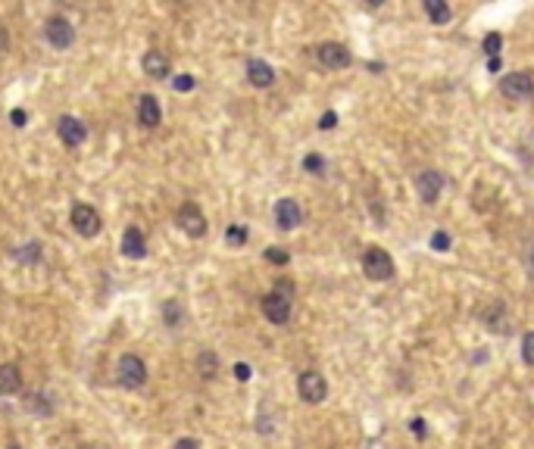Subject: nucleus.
<instances>
[{
  "label": "nucleus",
  "instance_id": "obj_1",
  "mask_svg": "<svg viewBox=\"0 0 534 449\" xmlns=\"http://www.w3.org/2000/svg\"><path fill=\"white\" fill-rule=\"evenodd\" d=\"M363 272L369 274L372 281H387L394 274V259L381 247H369L363 253Z\"/></svg>",
  "mask_w": 534,
  "mask_h": 449
},
{
  "label": "nucleus",
  "instance_id": "obj_2",
  "mask_svg": "<svg viewBox=\"0 0 534 449\" xmlns=\"http://www.w3.org/2000/svg\"><path fill=\"white\" fill-rule=\"evenodd\" d=\"M69 222H72V228H75L82 237L100 234V213L94 206H88V203H75V206H72V213H69Z\"/></svg>",
  "mask_w": 534,
  "mask_h": 449
},
{
  "label": "nucleus",
  "instance_id": "obj_3",
  "mask_svg": "<svg viewBox=\"0 0 534 449\" xmlns=\"http://www.w3.org/2000/svg\"><path fill=\"white\" fill-rule=\"evenodd\" d=\"M175 222H178V228H182L187 237H204L206 234V215L200 213L197 203H182Z\"/></svg>",
  "mask_w": 534,
  "mask_h": 449
},
{
  "label": "nucleus",
  "instance_id": "obj_4",
  "mask_svg": "<svg viewBox=\"0 0 534 449\" xmlns=\"http://www.w3.org/2000/svg\"><path fill=\"white\" fill-rule=\"evenodd\" d=\"M297 393H300V400L303 403H322L328 396V384L325 378H322L319 372H303L300 378H297Z\"/></svg>",
  "mask_w": 534,
  "mask_h": 449
},
{
  "label": "nucleus",
  "instance_id": "obj_5",
  "mask_svg": "<svg viewBox=\"0 0 534 449\" xmlns=\"http://www.w3.org/2000/svg\"><path fill=\"white\" fill-rule=\"evenodd\" d=\"M44 38L50 41V47L66 50V47H72V41H75V28L69 25V19L50 16L47 23H44Z\"/></svg>",
  "mask_w": 534,
  "mask_h": 449
},
{
  "label": "nucleus",
  "instance_id": "obj_6",
  "mask_svg": "<svg viewBox=\"0 0 534 449\" xmlns=\"http://www.w3.org/2000/svg\"><path fill=\"white\" fill-rule=\"evenodd\" d=\"M316 56H319V63L325 69H347L350 63H353V53L344 44H337V41L319 44V47H316Z\"/></svg>",
  "mask_w": 534,
  "mask_h": 449
},
{
  "label": "nucleus",
  "instance_id": "obj_7",
  "mask_svg": "<svg viewBox=\"0 0 534 449\" xmlns=\"http://www.w3.org/2000/svg\"><path fill=\"white\" fill-rule=\"evenodd\" d=\"M500 91L512 100H531L534 97V78L528 72H512V75H503Z\"/></svg>",
  "mask_w": 534,
  "mask_h": 449
},
{
  "label": "nucleus",
  "instance_id": "obj_8",
  "mask_svg": "<svg viewBox=\"0 0 534 449\" xmlns=\"http://www.w3.org/2000/svg\"><path fill=\"white\" fill-rule=\"evenodd\" d=\"M263 315L269 318L272 324H287V318H291V296L272 291L263 296Z\"/></svg>",
  "mask_w": 534,
  "mask_h": 449
},
{
  "label": "nucleus",
  "instance_id": "obj_9",
  "mask_svg": "<svg viewBox=\"0 0 534 449\" xmlns=\"http://www.w3.org/2000/svg\"><path fill=\"white\" fill-rule=\"evenodd\" d=\"M56 134H60V141L66 144V147H82L85 137H88V125H85L82 119H75V115H63V119L56 122Z\"/></svg>",
  "mask_w": 534,
  "mask_h": 449
},
{
  "label": "nucleus",
  "instance_id": "obj_10",
  "mask_svg": "<svg viewBox=\"0 0 534 449\" xmlns=\"http://www.w3.org/2000/svg\"><path fill=\"white\" fill-rule=\"evenodd\" d=\"M147 381V365L138 359V356H122L119 359V384H125V387H141V384Z\"/></svg>",
  "mask_w": 534,
  "mask_h": 449
},
{
  "label": "nucleus",
  "instance_id": "obj_11",
  "mask_svg": "<svg viewBox=\"0 0 534 449\" xmlns=\"http://www.w3.org/2000/svg\"><path fill=\"white\" fill-rule=\"evenodd\" d=\"M416 191H418V197H422V203H437V197H441V191H444V175L435 169H425L422 175L416 178Z\"/></svg>",
  "mask_w": 534,
  "mask_h": 449
},
{
  "label": "nucleus",
  "instance_id": "obj_12",
  "mask_svg": "<svg viewBox=\"0 0 534 449\" xmlns=\"http://www.w3.org/2000/svg\"><path fill=\"white\" fill-rule=\"evenodd\" d=\"M300 219H303V213H300V203H297V200L285 197V200H278V203H275V224H278L281 231L297 228Z\"/></svg>",
  "mask_w": 534,
  "mask_h": 449
},
{
  "label": "nucleus",
  "instance_id": "obj_13",
  "mask_svg": "<svg viewBox=\"0 0 534 449\" xmlns=\"http://www.w3.org/2000/svg\"><path fill=\"white\" fill-rule=\"evenodd\" d=\"M138 122L144 128H156L163 122V110H160V100L154 94H144L138 97Z\"/></svg>",
  "mask_w": 534,
  "mask_h": 449
},
{
  "label": "nucleus",
  "instance_id": "obj_14",
  "mask_svg": "<svg viewBox=\"0 0 534 449\" xmlns=\"http://www.w3.org/2000/svg\"><path fill=\"white\" fill-rule=\"evenodd\" d=\"M122 256H128V259L147 256V241H144L141 228H125V234H122Z\"/></svg>",
  "mask_w": 534,
  "mask_h": 449
},
{
  "label": "nucleus",
  "instance_id": "obj_15",
  "mask_svg": "<svg viewBox=\"0 0 534 449\" xmlns=\"http://www.w3.org/2000/svg\"><path fill=\"white\" fill-rule=\"evenodd\" d=\"M247 78H250V84H256V88H269V84L275 82V69L263 60H250L247 63Z\"/></svg>",
  "mask_w": 534,
  "mask_h": 449
},
{
  "label": "nucleus",
  "instance_id": "obj_16",
  "mask_svg": "<svg viewBox=\"0 0 534 449\" xmlns=\"http://www.w3.org/2000/svg\"><path fill=\"white\" fill-rule=\"evenodd\" d=\"M23 390V374H19L16 365H0V396H13Z\"/></svg>",
  "mask_w": 534,
  "mask_h": 449
},
{
  "label": "nucleus",
  "instance_id": "obj_17",
  "mask_svg": "<svg viewBox=\"0 0 534 449\" xmlns=\"http://www.w3.org/2000/svg\"><path fill=\"white\" fill-rule=\"evenodd\" d=\"M141 66H144V72H147L150 78H166V75H169V60H166L160 50H150V53H144Z\"/></svg>",
  "mask_w": 534,
  "mask_h": 449
},
{
  "label": "nucleus",
  "instance_id": "obj_18",
  "mask_svg": "<svg viewBox=\"0 0 534 449\" xmlns=\"http://www.w3.org/2000/svg\"><path fill=\"white\" fill-rule=\"evenodd\" d=\"M425 13H428V19L435 25H447L450 23V16H453L450 6H447L444 0H425Z\"/></svg>",
  "mask_w": 534,
  "mask_h": 449
},
{
  "label": "nucleus",
  "instance_id": "obj_19",
  "mask_svg": "<svg viewBox=\"0 0 534 449\" xmlns=\"http://www.w3.org/2000/svg\"><path fill=\"white\" fill-rule=\"evenodd\" d=\"M216 365H219V362H216V353H200L197 356V372L204 374V378L209 381V378H216Z\"/></svg>",
  "mask_w": 534,
  "mask_h": 449
},
{
  "label": "nucleus",
  "instance_id": "obj_20",
  "mask_svg": "<svg viewBox=\"0 0 534 449\" xmlns=\"http://www.w3.org/2000/svg\"><path fill=\"white\" fill-rule=\"evenodd\" d=\"M163 318H166V324H169V328H178V322H182V306H178L175 300H169L163 306Z\"/></svg>",
  "mask_w": 534,
  "mask_h": 449
},
{
  "label": "nucleus",
  "instance_id": "obj_21",
  "mask_svg": "<svg viewBox=\"0 0 534 449\" xmlns=\"http://www.w3.org/2000/svg\"><path fill=\"white\" fill-rule=\"evenodd\" d=\"M500 47H503V34H497V32H490L488 38H485V53L494 60L497 53H500Z\"/></svg>",
  "mask_w": 534,
  "mask_h": 449
},
{
  "label": "nucleus",
  "instance_id": "obj_22",
  "mask_svg": "<svg viewBox=\"0 0 534 449\" xmlns=\"http://www.w3.org/2000/svg\"><path fill=\"white\" fill-rule=\"evenodd\" d=\"M303 169L313 172V175H319V172H325V159H322L319 153H309L306 159H303Z\"/></svg>",
  "mask_w": 534,
  "mask_h": 449
},
{
  "label": "nucleus",
  "instance_id": "obj_23",
  "mask_svg": "<svg viewBox=\"0 0 534 449\" xmlns=\"http://www.w3.org/2000/svg\"><path fill=\"white\" fill-rule=\"evenodd\" d=\"M522 359L534 368V331H528V334L522 337Z\"/></svg>",
  "mask_w": 534,
  "mask_h": 449
},
{
  "label": "nucleus",
  "instance_id": "obj_24",
  "mask_svg": "<svg viewBox=\"0 0 534 449\" xmlns=\"http://www.w3.org/2000/svg\"><path fill=\"white\" fill-rule=\"evenodd\" d=\"M225 237H228V244H235V247H241V244L247 241V228H244V224H232Z\"/></svg>",
  "mask_w": 534,
  "mask_h": 449
},
{
  "label": "nucleus",
  "instance_id": "obj_25",
  "mask_svg": "<svg viewBox=\"0 0 534 449\" xmlns=\"http://www.w3.org/2000/svg\"><path fill=\"white\" fill-rule=\"evenodd\" d=\"M266 259H269L272 265H287V259L291 256H287V250H281V247H269L266 250Z\"/></svg>",
  "mask_w": 534,
  "mask_h": 449
},
{
  "label": "nucleus",
  "instance_id": "obj_26",
  "mask_svg": "<svg viewBox=\"0 0 534 449\" xmlns=\"http://www.w3.org/2000/svg\"><path fill=\"white\" fill-rule=\"evenodd\" d=\"M38 256H41V247H38V244H28V247H23V250L16 253V259H23V263H35Z\"/></svg>",
  "mask_w": 534,
  "mask_h": 449
},
{
  "label": "nucleus",
  "instance_id": "obj_27",
  "mask_svg": "<svg viewBox=\"0 0 534 449\" xmlns=\"http://www.w3.org/2000/svg\"><path fill=\"white\" fill-rule=\"evenodd\" d=\"M172 88H175V91H191L194 88V75H175V82H172Z\"/></svg>",
  "mask_w": 534,
  "mask_h": 449
},
{
  "label": "nucleus",
  "instance_id": "obj_28",
  "mask_svg": "<svg viewBox=\"0 0 534 449\" xmlns=\"http://www.w3.org/2000/svg\"><path fill=\"white\" fill-rule=\"evenodd\" d=\"M431 247L435 250H450V237H447L444 231H437V234H431Z\"/></svg>",
  "mask_w": 534,
  "mask_h": 449
},
{
  "label": "nucleus",
  "instance_id": "obj_29",
  "mask_svg": "<svg viewBox=\"0 0 534 449\" xmlns=\"http://www.w3.org/2000/svg\"><path fill=\"white\" fill-rule=\"evenodd\" d=\"M250 374H254V372H250V365H244V362H237V365H235V378L237 381H250Z\"/></svg>",
  "mask_w": 534,
  "mask_h": 449
},
{
  "label": "nucleus",
  "instance_id": "obj_30",
  "mask_svg": "<svg viewBox=\"0 0 534 449\" xmlns=\"http://www.w3.org/2000/svg\"><path fill=\"white\" fill-rule=\"evenodd\" d=\"M172 449H200L197 440H191V437H182V440H175V446Z\"/></svg>",
  "mask_w": 534,
  "mask_h": 449
},
{
  "label": "nucleus",
  "instance_id": "obj_31",
  "mask_svg": "<svg viewBox=\"0 0 534 449\" xmlns=\"http://www.w3.org/2000/svg\"><path fill=\"white\" fill-rule=\"evenodd\" d=\"M25 119H28L25 110H13V113H10V122H13L16 128H23V125H25Z\"/></svg>",
  "mask_w": 534,
  "mask_h": 449
},
{
  "label": "nucleus",
  "instance_id": "obj_32",
  "mask_svg": "<svg viewBox=\"0 0 534 449\" xmlns=\"http://www.w3.org/2000/svg\"><path fill=\"white\" fill-rule=\"evenodd\" d=\"M335 122H337V113H325L319 119V128H325V132H328V128H335Z\"/></svg>",
  "mask_w": 534,
  "mask_h": 449
},
{
  "label": "nucleus",
  "instance_id": "obj_33",
  "mask_svg": "<svg viewBox=\"0 0 534 449\" xmlns=\"http://www.w3.org/2000/svg\"><path fill=\"white\" fill-rule=\"evenodd\" d=\"M409 431H416L418 437H425V434H428V431H425V422H422V418H416V422H409Z\"/></svg>",
  "mask_w": 534,
  "mask_h": 449
},
{
  "label": "nucleus",
  "instance_id": "obj_34",
  "mask_svg": "<svg viewBox=\"0 0 534 449\" xmlns=\"http://www.w3.org/2000/svg\"><path fill=\"white\" fill-rule=\"evenodd\" d=\"M6 47H10V32H6L4 25H0V53H4Z\"/></svg>",
  "mask_w": 534,
  "mask_h": 449
},
{
  "label": "nucleus",
  "instance_id": "obj_35",
  "mask_svg": "<svg viewBox=\"0 0 534 449\" xmlns=\"http://www.w3.org/2000/svg\"><path fill=\"white\" fill-rule=\"evenodd\" d=\"M488 66H490V72H497V69H500V56H494V60H488Z\"/></svg>",
  "mask_w": 534,
  "mask_h": 449
},
{
  "label": "nucleus",
  "instance_id": "obj_36",
  "mask_svg": "<svg viewBox=\"0 0 534 449\" xmlns=\"http://www.w3.org/2000/svg\"><path fill=\"white\" fill-rule=\"evenodd\" d=\"M531 263H534V253H531Z\"/></svg>",
  "mask_w": 534,
  "mask_h": 449
},
{
  "label": "nucleus",
  "instance_id": "obj_37",
  "mask_svg": "<svg viewBox=\"0 0 534 449\" xmlns=\"http://www.w3.org/2000/svg\"><path fill=\"white\" fill-rule=\"evenodd\" d=\"M10 449H19V446H10Z\"/></svg>",
  "mask_w": 534,
  "mask_h": 449
}]
</instances>
